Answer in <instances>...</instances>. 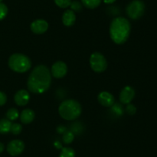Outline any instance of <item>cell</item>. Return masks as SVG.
Here are the masks:
<instances>
[{
	"label": "cell",
	"instance_id": "cell-1",
	"mask_svg": "<svg viewBox=\"0 0 157 157\" xmlns=\"http://www.w3.org/2000/svg\"><path fill=\"white\" fill-rule=\"evenodd\" d=\"M52 83V74L48 68L39 65L32 70L27 81L28 89L36 94L44 93L49 89Z\"/></svg>",
	"mask_w": 157,
	"mask_h": 157
},
{
	"label": "cell",
	"instance_id": "cell-2",
	"mask_svg": "<svg viewBox=\"0 0 157 157\" xmlns=\"http://www.w3.org/2000/svg\"><path fill=\"white\" fill-rule=\"evenodd\" d=\"M131 26L124 17H117L110 23V35L116 44H124L128 39Z\"/></svg>",
	"mask_w": 157,
	"mask_h": 157
},
{
	"label": "cell",
	"instance_id": "cell-3",
	"mask_svg": "<svg viewBox=\"0 0 157 157\" xmlns=\"http://www.w3.org/2000/svg\"><path fill=\"white\" fill-rule=\"evenodd\" d=\"M82 108L81 104L75 99H66L58 107V112L61 118L68 121L76 119L81 115Z\"/></svg>",
	"mask_w": 157,
	"mask_h": 157
},
{
	"label": "cell",
	"instance_id": "cell-4",
	"mask_svg": "<svg viewBox=\"0 0 157 157\" xmlns=\"http://www.w3.org/2000/svg\"><path fill=\"white\" fill-rule=\"evenodd\" d=\"M9 67L12 71L18 73H24L29 71L32 66V62L27 55L21 53H14L9 57Z\"/></svg>",
	"mask_w": 157,
	"mask_h": 157
},
{
	"label": "cell",
	"instance_id": "cell-5",
	"mask_svg": "<svg viewBox=\"0 0 157 157\" xmlns=\"http://www.w3.org/2000/svg\"><path fill=\"white\" fill-rule=\"evenodd\" d=\"M126 12L127 15L132 19H139L145 12V4L141 0H133L127 6Z\"/></svg>",
	"mask_w": 157,
	"mask_h": 157
},
{
	"label": "cell",
	"instance_id": "cell-6",
	"mask_svg": "<svg viewBox=\"0 0 157 157\" xmlns=\"http://www.w3.org/2000/svg\"><path fill=\"white\" fill-rule=\"evenodd\" d=\"M90 65L93 71L98 73L104 72L107 68V62L101 52H94L90 57Z\"/></svg>",
	"mask_w": 157,
	"mask_h": 157
},
{
	"label": "cell",
	"instance_id": "cell-7",
	"mask_svg": "<svg viewBox=\"0 0 157 157\" xmlns=\"http://www.w3.org/2000/svg\"><path fill=\"white\" fill-rule=\"evenodd\" d=\"M67 72V66L65 62L62 61H58L54 63L51 69L52 76L55 78H61L66 75Z\"/></svg>",
	"mask_w": 157,
	"mask_h": 157
},
{
	"label": "cell",
	"instance_id": "cell-8",
	"mask_svg": "<svg viewBox=\"0 0 157 157\" xmlns=\"http://www.w3.org/2000/svg\"><path fill=\"white\" fill-rule=\"evenodd\" d=\"M25 149V143L20 139H14L9 142L7 146V152L12 156L20 155Z\"/></svg>",
	"mask_w": 157,
	"mask_h": 157
},
{
	"label": "cell",
	"instance_id": "cell-9",
	"mask_svg": "<svg viewBox=\"0 0 157 157\" xmlns=\"http://www.w3.org/2000/svg\"><path fill=\"white\" fill-rule=\"evenodd\" d=\"M135 90L133 87L127 86L120 92V101L123 104H130L134 99Z\"/></svg>",
	"mask_w": 157,
	"mask_h": 157
},
{
	"label": "cell",
	"instance_id": "cell-10",
	"mask_svg": "<svg viewBox=\"0 0 157 157\" xmlns=\"http://www.w3.org/2000/svg\"><path fill=\"white\" fill-rule=\"evenodd\" d=\"M31 30L33 33L43 34L48 29V23L44 19H36L32 22L30 26Z\"/></svg>",
	"mask_w": 157,
	"mask_h": 157
},
{
	"label": "cell",
	"instance_id": "cell-11",
	"mask_svg": "<svg viewBox=\"0 0 157 157\" xmlns=\"http://www.w3.org/2000/svg\"><path fill=\"white\" fill-rule=\"evenodd\" d=\"M98 100L101 106L105 107H110L115 103L114 96L108 92H100L98 96Z\"/></svg>",
	"mask_w": 157,
	"mask_h": 157
},
{
	"label": "cell",
	"instance_id": "cell-12",
	"mask_svg": "<svg viewBox=\"0 0 157 157\" xmlns=\"http://www.w3.org/2000/svg\"><path fill=\"white\" fill-rule=\"evenodd\" d=\"M30 99V95L29 92L27 90L25 89H20L15 94L14 96V100L16 105L19 106H24L28 104Z\"/></svg>",
	"mask_w": 157,
	"mask_h": 157
},
{
	"label": "cell",
	"instance_id": "cell-13",
	"mask_svg": "<svg viewBox=\"0 0 157 157\" xmlns=\"http://www.w3.org/2000/svg\"><path fill=\"white\" fill-rule=\"evenodd\" d=\"M76 21V15L71 9H67L63 13L62 22L65 26L70 27L75 24Z\"/></svg>",
	"mask_w": 157,
	"mask_h": 157
},
{
	"label": "cell",
	"instance_id": "cell-14",
	"mask_svg": "<svg viewBox=\"0 0 157 157\" xmlns=\"http://www.w3.org/2000/svg\"><path fill=\"white\" fill-rule=\"evenodd\" d=\"M35 117V113L32 109H25L21 112L20 119H21V123H24V124H29L32 122H33Z\"/></svg>",
	"mask_w": 157,
	"mask_h": 157
},
{
	"label": "cell",
	"instance_id": "cell-15",
	"mask_svg": "<svg viewBox=\"0 0 157 157\" xmlns=\"http://www.w3.org/2000/svg\"><path fill=\"white\" fill-rule=\"evenodd\" d=\"M12 123L7 119H2L0 120V133L6 134L10 132Z\"/></svg>",
	"mask_w": 157,
	"mask_h": 157
},
{
	"label": "cell",
	"instance_id": "cell-16",
	"mask_svg": "<svg viewBox=\"0 0 157 157\" xmlns=\"http://www.w3.org/2000/svg\"><path fill=\"white\" fill-rule=\"evenodd\" d=\"M102 0H81L82 4L87 9H95L101 5Z\"/></svg>",
	"mask_w": 157,
	"mask_h": 157
},
{
	"label": "cell",
	"instance_id": "cell-17",
	"mask_svg": "<svg viewBox=\"0 0 157 157\" xmlns=\"http://www.w3.org/2000/svg\"><path fill=\"white\" fill-rule=\"evenodd\" d=\"M19 116V112L15 108H11L6 112V117L9 121H15Z\"/></svg>",
	"mask_w": 157,
	"mask_h": 157
},
{
	"label": "cell",
	"instance_id": "cell-18",
	"mask_svg": "<svg viewBox=\"0 0 157 157\" xmlns=\"http://www.w3.org/2000/svg\"><path fill=\"white\" fill-rule=\"evenodd\" d=\"M59 157H75V152L72 148L64 147L61 149Z\"/></svg>",
	"mask_w": 157,
	"mask_h": 157
},
{
	"label": "cell",
	"instance_id": "cell-19",
	"mask_svg": "<svg viewBox=\"0 0 157 157\" xmlns=\"http://www.w3.org/2000/svg\"><path fill=\"white\" fill-rule=\"evenodd\" d=\"M74 139H75V135L71 131H65L63 133L62 139L65 144H70L73 142Z\"/></svg>",
	"mask_w": 157,
	"mask_h": 157
},
{
	"label": "cell",
	"instance_id": "cell-20",
	"mask_svg": "<svg viewBox=\"0 0 157 157\" xmlns=\"http://www.w3.org/2000/svg\"><path fill=\"white\" fill-rule=\"evenodd\" d=\"M22 131V126L19 123H14L12 124L11 126L10 132H12V134L14 135H18V134L21 133V132Z\"/></svg>",
	"mask_w": 157,
	"mask_h": 157
},
{
	"label": "cell",
	"instance_id": "cell-21",
	"mask_svg": "<svg viewBox=\"0 0 157 157\" xmlns=\"http://www.w3.org/2000/svg\"><path fill=\"white\" fill-rule=\"evenodd\" d=\"M54 1L58 7L62 8V9H65L70 6L72 2L71 0H54Z\"/></svg>",
	"mask_w": 157,
	"mask_h": 157
},
{
	"label": "cell",
	"instance_id": "cell-22",
	"mask_svg": "<svg viewBox=\"0 0 157 157\" xmlns=\"http://www.w3.org/2000/svg\"><path fill=\"white\" fill-rule=\"evenodd\" d=\"M70 6L73 12H81L82 10V5L78 1L71 2Z\"/></svg>",
	"mask_w": 157,
	"mask_h": 157
},
{
	"label": "cell",
	"instance_id": "cell-23",
	"mask_svg": "<svg viewBox=\"0 0 157 157\" xmlns=\"http://www.w3.org/2000/svg\"><path fill=\"white\" fill-rule=\"evenodd\" d=\"M8 14V8L4 3L0 2V21L6 18Z\"/></svg>",
	"mask_w": 157,
	"mask_h": 157
},
{
	"label": "cell",
	"instance_id": "cell-24",
	"mask_svg": "<svg viewBox=\"0 0 157 157\" xmlns=\"http://www.w3.org/2000/svg\"><path fill=\"white\" fill-rule=\"evenodd\" d=\"M127 113H129L130 115H134L136 112V109L133 105L132 104H127Z\"/></svg>",
	"mask_w": 157,
	"mask_h": 157
},
{
	"label": "cell",
	"instance_id": "cell-25",
	"mask_svg": "<svg viewBox=\"0 0 157 157\" xmlns=\"http://www.w3.org/2000/svg\"><path fill=\"white\" fill-rule=\"evenodd\" d=\"M6 101H7V96H6V95L3 92L0 91V106L6 104Z\"/></svg>",
	"mask_w": 157,
	"mask_h": 157
},
{
	"label": "cell",
	"instance_id": "cell-26",
	"mask_svg": "<svg viewBox=\"0 0 157 157\" xmlns=\"http://www.w3.org/2000/svg\"><path fill=\"white\" fill-rule=\"evenodd\" d=\"M115 1H116V0H104V3H106V4H112V3L114 2Z\"/></svg>",
	"mask_w": 157,
	"mask_h": 157
},
{
	"label": "cell",
	"instance_id": "cell-27",
	"mask_svg": "<svg viewBox=\"0 0 157 157\" xmlns=\"http://www.w3.org/2000/svg\"><path fill=\"white\" fill-rule=\"evenodd\" d=\"M4 149H5V146H4V144L2 143H0V153H2V152L4 151Z\"/></svg>",
	"mask_w": 157,
	"mask_h": 157
},
{
	"label": "cell",
	"instance_id": "cell-28",
	"mask_svg": "<svg viewBox=\"0 0 157 157\" xmlns=\"http://www.w3.org/2000/svg\"><path fill=\"white\" fill-rule=\"evenodd\" d=\"M2 0H0V2H2Z\"/></svg>",
	"mask_w": 157,
	"mask_h": 157
}]
</instances>
